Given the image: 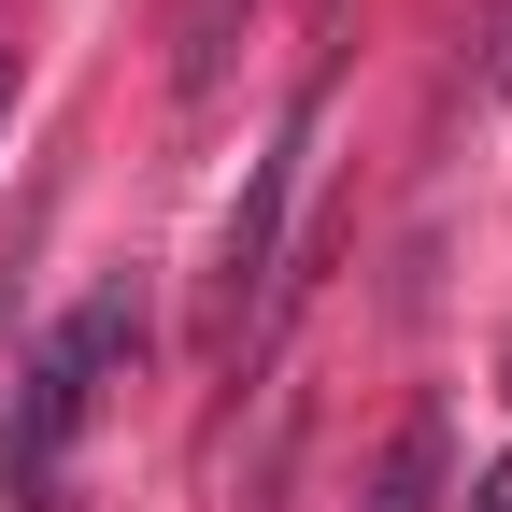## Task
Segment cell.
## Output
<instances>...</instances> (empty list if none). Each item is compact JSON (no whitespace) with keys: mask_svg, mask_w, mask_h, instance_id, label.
<instances>
[{"mask_svg":"<svg viewBox=\"0 0 512 512\" xmlns=\"http://www.w3.org/2000/svg\"><path fill=\"white\" fill-rule=\"evenodd\" d=\"M441 470H456V427H441V399H413L384 427V470H370L356 512H441Z\"/></svg>","mask_w":512,"mask_h":512,"instance_id":"3957f363","label":"cell"},{"mask_svg":"<svg viewBox=\"0 0 512 512\" xmlns=\"http://www.w3.org/2000/svg\"><path fill=\"white\" fill-rule=\"evenodd\" d=\"M72 342H86L100 384H114V370H143V285H100V299L72 313Z\"/></svg>","mask_w":512,"mask_h":512,"instance_id":"277c9868","label":"cell"},{"mask_svg":"<svg viewBox=\"0 0 512 512\" xmlns=\"http://www.w3.org/2000/svg\"><path fill=\"white\" fill-rule=\"evenodd\" d=\"M228 15H242V0H200V29H185V86H214V57H228Z\"/></svg>","mask_w":512,"mask_h":512,"instance_id":"5b68a950","label":"cell"},{"mask_svg":"<svg viewBox=\"0 0 512 512\" xmlns=\"http://www.w3.org/2000/svg\"><path fill=\"white\" fill-rule=\"evenodd\" d=\"M313 114H328V100H299V114L271 128V157H256L242 214H228V256H214V342H242L256 313L285 299V214H299V157H313Z\"/></svg>","mask_w":512,"mask_h":512,"instance_id":"7a4b0ae2","label":"cell"},{"mask_svg":"<svg viewBox=\"0 0 512 512\" xmlns=\"http://www.w3.org/2000/svg\"><path fill=\"white\" fill-rule=\"evenodd\" d=\"M86 413H100V370H86L72 328H57V342L29 356V384H15V427H0V498H15V512H72V441H86Z\"/></svg>","mask_w":512,"mask_h":512,"instance_id":"6da1fadb","label":"cell"},{"mask_svg":"<svg viewBox=\"0 0 512 512\" xmlns=\"http://www.w3.org/2000/svg\"><path fill=\"white\" fill-rule=\"evenodd\" d=\"M484 86H512V0H498V29H484Z\"/></svg>","mask_w":512,"mask_h":512,"instance_id":"8992f818","label":"cell"}]
</instances>
